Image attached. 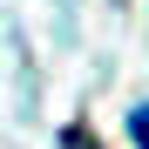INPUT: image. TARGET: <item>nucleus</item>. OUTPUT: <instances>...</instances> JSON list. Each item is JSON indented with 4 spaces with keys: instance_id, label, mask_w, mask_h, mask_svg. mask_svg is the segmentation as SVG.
I'll list each match as a JSON object with an SVG mask.
<instances>
[{
    "instance_id": "obj_1",
    "label": "nucleus",
    "mask_w": 149,
    "mask_h": 149,
    "mask_svg": "<svg viewBox=\"0 0 149 149\" xmlns=\"http://www.w3.org/2000/svg\"><path fill=\"white\" fill-rule=\"evenodd\" d=\"M61 149H102V142H95V129L74 122V129H61Z\"/></svg>"
},
{
    "instance_id": "obj_2",
    "label": "nucleus",
    "mask_w": 149,
    "mask_h": 149,
    "mask_svg": "<svg viewBox=\"0 0 149 149\" xmlns=\"http://www.w3.org/2000/svg\"><path fill=\"white\" fill-rule=\"evenodd\" d=\"M129 136H136V149H149V102L129 109Z\"/></svg>"
}]
</instances>
